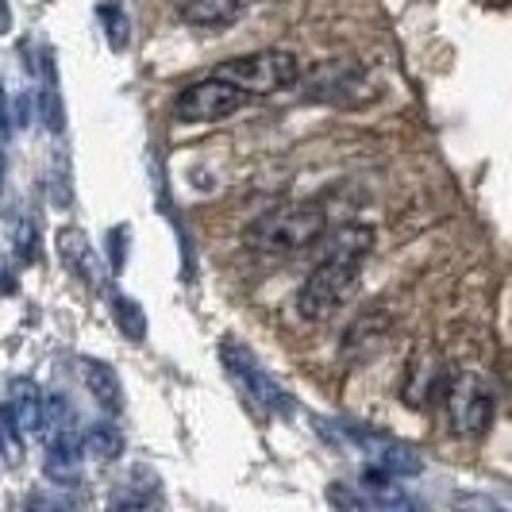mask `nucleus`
<instances>
[{
	"label": "nucleus",
	"mask_w": 512,
	"mask_h": 512,
	"mask_svg": "<svg viewBox=\"0 0 512 512\" xmlns=\"http://www.w3.org/2000/svg\"><path fill=\"white\" fill-rule=\"evenodd\" d=\"M328 235V212L324 205H282L262 212L255 224L247 228V247H255L262 255H293L305 251L312 243H320Z\"/></svg>",
	"instance_id": "nucleus-1"
},
{
	"label": "nucleus",
	"mask_w": 512,
	"mask_h": 512,
	"mask_svg": "<svg viewBox=\"0 0 512 512\" xmlns=\"http://www.w3.org/2000/svg\"><path fill=\"white\" fill-rule=\"evenodd\" d=\"M362 262H366V255L343 251V247H328L324 258L308 270V278L297 289V312L305 320H328L332 312H339V305L359 285Z\"/></svg>",
	"instance_id": "nucleus-2"
},
{
	"label": "nucleus",
	"mask_w": 512,
	"mask_h": 512,
	"mask_svg": "<svg viewBox=\"0 0 512 512\" xmlns=\"http://www.w3.org/2000/svg\"><path fill=\"white\" fill-rule=\"evenodd\" d=\"M216 74L228 77L231 85H239L243 93L251 97H270V93H282L293 89L301 81V62L293 51H255L243 54V58H228L216 66Z\"/></svg>",
	"instance_id": "nucleus-3"
},
{
	"label": "nucleus",
	"mask_w": 512,
	"mask_h": 512,
	"mask_svg": "<svg viewBox=\"0 0 512 512\" xmlns=\"http://www.w3.org/2000/svg\"><path fill=\"white\" fill-rule=\"evenodd\" d=\"M301 97L312 104H339L351 108L370 97V70L351 62V58H332V62H316L301 77Z\"/></svg>",
	"instance_id": "nucleus-4"
},
{
	"label": "nucleus",
	"mask_w": 512,
	"mask_h": 512,
	"mask_svg": "<svg viewBox=\"0 0 512 512\" xmlns=\"http://www.w3.org/2000/svg\"><path fill=\"white\" fill-rule=\"evenodd\" d=\"M443 409H447V420H451L455 436L478 439L489 432L497 401H493L489 382H482L478 374H459V378H451L447 393H443Z\"/></svg>",
	"instance_id": "nucleus-5"
},
{
	"label": "nucleus",
	"mask_w": 512,
	"mask_h": 512,
	"mask_svg": "<svg viewBox=\"0 0 512 512\" xmlns=\"http://www.w3.org/2000/svg\"><path fill=\"white\" fill-rule=\"evenodd\" d=\"M251 93H243L239 85H231L228 77L212 74L205 81H193L189 89H181L174 101V116L181 124H212V120H228L235 116Z\"/></svg>",
	"instance_id": "nucleus-6"
},
{
	"label": "nucleus",
	"mask_w": 512,
	"mask_h": 512,
	"mask_svg": "<svg viewBox=\"0 0 512 512\" xmlns=\"http://www.w3.org/2000/svg\"><path fill=\"white\" fill-rule=\"evenodd\" d=\"M224 362H228V370L239 378L243 385V393L255 401L262 412H285L289 409V397H285V389L262 366L255 362L251 351H243V347H235V343H224Z\"/></svg>",
	"instance_id": "nucleus-7"
},
{
	"label": "nucleus",
	"mask_w": 512,
	"mask_h": 512,
	"mask_svg": "<svg viewBox=\"0 0 512 512\" xmlns=\"http://www.w3.org/2000/svg\"><path fill=\"white\" fill-rule=\"evenodd\" d=\"M4 409L12 412V420L24 428L27 436H43V424H47V393H39V385L31 382V378H12V382H8Z\"/></svg>",
	"instance_id": "nucleus-8"
},
{
	"label": "nucleus",
	"mask_w": 512,
	"mask_h": 512,
	"mask_svg": "<svg viewBox=\"0 0 512 512\" xmlns=\"http://www.w3.org/2000/svg\"><path fill=\"white\" fill-rule=\"evenodd\" d=\"M243 16V0H178V20L197 31H228Z\"/></svg>",
	"instance_id": "nucleus-9"
},
{
	"label": "nucleus",
	"mask_w": 512,
	"mask_h": 512,
	"mask_svg": "<svg viewBox=\"0 0 512 512\" xmlns=\"http://www.w3.org/2000/svg\"><path fill=\"white\" fill-rule=\"evenodd\" d=\"M389 324H393L389 312H366V316H359V320L351 324L347 339H343V351L355 355V359L374 355V351L385 343V335H389Z\"/></svg>",
	"instance_id": "nucleus-10"
},
{
	"label": "nucleus",
	"mask_w": 512,
	"mask_h": 512,
	"mask_svg": "<svg viewBox=\"0 0 512 512\" xmlns=\"http://www.w3.org/2000/svg\"><path fill=\"white\" fill-rule=\"evenodd\" d=\"M81 378H85L89 393H93V401H97L104 412L116 416V412L124 409V389H120V378H116V370H112L108 362L85 359L81 362Z\"/></svg>",
	"instance_id": "nucleus-11"
},
{
	"label": "nucleus",
	"mask_w": 512,
	"mask_h": 512,
	"mask_svg": "<svg viewBox=\"0 0 512 512\" xmlns=\"http://www.w3.org/2000/svg\"><path fill=\"white\" fill-rule=\"evenodd\" d=\"M81 436H85V451L101 462L120 459V451H124V436L116 432V424H93V428H85Z\"/></svg>",
	"instance_id": "nucleus-12"
},
{
	"label": "nucleus",
	"mask_w": 512,
	"mask_h": 512,
	"mask_svg": "<svg viewBox=\"0 0 512 512\" xmlns=\"http://www.w3.org/2000/svg\"><path fill=\"white\" fill-rule=\"evenodd\" d=\"M58 251H62V258L74 266L77 274H85V278L93 282V270H89L93 251H89V243L81 239V231H62V235H58Z\"/></svg>",
	"instance_id": "nucleus-13"
},
{
	"label": "nucleus",
	"mask_w": 512,
	"mask_h": 512,
	"mask_svg": "<svg viewBox=\"0 0 512 512\" xmlns=\"http://www.w3.org/2000/svg\"><path fill=\"white\" fill-rule=\"evenodd\" d=\"M97 16H101V27L108 43H112V51H124L128 47V12L120 4H101Z\"/></svg>",
	"instance_id": "nucleus-14"
},
{
	"label": "nucleus",
	"mask_w": 512,
	"mask_h": 512,
	"mask_svg": "<svg viewBox=\"0 0 512 512\" xmlns=\"http://www.w3.org/2000/svg\"><path fill=\"white\" fill-rule=\"evenodd\" d=\"M116 320H120V332H128V339H143V328H147V320H143V312L135 308V301H128L124 293H116Z\"/></svg>",
	"instance_id": "nucleus-15"
},
{
	"label": "nucleus",
	"mask_w": 512,
	"mask_h": 512,
	"mask_svg": "<svg viewBox=\"0 0 512 512\" xmlns=\"http://www.w3.org/2000/svg\"><path fill=\"white\" fill-rule=\"evenodd\" d=\"M382 466L405 478V474H416V470H420V459H416V455H409L405 447H385V451H382Z\"/></svg>",
	"instance_id": "nucleus-16"
},
{
	"label": "nucleus",
	"mask_w": 512,
	"mask_h": 512,
	"mask_svg": "<svg viewBox=\"0 0 512 512\" xmlns=\"http://www.w3.org/2000/svg\"><path fill=\"white\" fill-rule=\"evenodd\" d=\"M16 255L24 262L35 258V224L31 220H20V228H16Z\"/></svg>",
	"instance_id": "nucleus-17"
}]
</instances>
